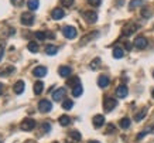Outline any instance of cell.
<instances>
[{
  "instance_id": "6da1fadb",
  "label": "cell",
  "mask_w": 154,
  "mask_h": 143,
  "mask_svg": "<svg viewBox=\"0 0 154 143\" xmlns=\"http://www.w3.org/2000/svg\"><path fill=\"white\" fill-rule=\"evenodd\" d=\"M38 109L42 113H47V112H50L52 109V102L48 101V99H41L38 102Z\"/></svg>"
},
{
  "instance_id": "7a4b0ae2",
  "label": "cell",
  "mask_w": 154,
  "mask_h": 143,
  "mask_svg": "<svg viewBox=\"0 0 154 143\" xmlns=\"http://www.w3.org/2000/svg\"><path fill=\"white\" fill-rule=\"evenodd\" d=\"M139 30V24H136V23H129V24H126L125 27H123V36H131V34H134L136 31Z\"/></svg>"
},
{
  "instance_id": "3957f363",
  "label": "cell",
  "mask_w": 154,
  "mask_h": 143,
  "mask_svg": "<svg viewBox=\"0 0 154 143\" xmlns=\"http://www.w3.org/2000/svg\"><path fill=\"white\" fill-rule=\"evenodd\" d=\"M62 34L65 36V38H68V40H74L75 37H76V28L72 27V26H66V27L62 28Z\"/></svg>"
},
{
  "instance_id": "277c9868",
  "label": "cell",
  "mask_w": 154,
  "mask_h": 143,
  "mask_svg": "<svg viewBox=\"0 0 154 143\" xmlns=\"http://www.w3.org/2000/svg\"><path fill=\"white\" fill-rule=\"evenodd\" d=\"M34 23V14L31 11H24L21 14V24L24 26H31Z\"/></svg>"
},
{
  "instance_id": "5b68a950",
  "label": "cell",
  "mask_w": 154,
  "mask_h": 143,
  "mask_svg": "<svg viewBox=\"0 0 154 143\" xmlns=\"http://www.w3.org/2000/svg\"><path fill=\"white\" fill-rule=\"evenodd\" d=\"M35 120L31 119V118H27V119H24L21 122V129L26 130V132H30V130H33L35 128Z\"/></svg>"
},
{
  "instance_id": "8992f818",
  "label": "cell",
  "mask_w": 154,
  "mask_h": 143,
  "mask_svg": "<svg viewBox=\"0 0 154 143\" xmlns=\"http://www.w3.org/2000/svg\"><path fill=\"white\" fill-rule=\"evenodd\" d=\"M116 105H117L116 99H113V98H106L105 102H103V109H105V112H110L116 108Z\"/></svg>"
},
{
  "instance_id": "52a82bcc",
  "label": "cell",
  "mask_w": 154,
  "mask_h": 143,
  "mask_svg": "<svg viewBox=\"0 0 154 143\" xmlns=\"http://www.w3.org/2000/svg\"><path fill=\"white\" fill-rule=\"evenodd\" d=\"M65 94H66L65 88H58V89H55V91L52 92V99L57 102H60L65 98Z\"/></svg>"
},
{
  "instance_id": "ba28073f",
  "label": "cell",
  "mask_w": 154,
  "mask_h": 143,
  "mask_svg": "<svg viewBox=\"0 0 154 143\" xmlns=\"http://www.w3.org/2000/svg\"><path fill=\"white\" fill-rule=\"evenodd\" d=\"M82 16L88 23H96V20H98V13L96 11H82Z\"/></svg>"
},
{
  "instance_id": "9c48e42d",
  "label": "cell",
  "mask_w": 154,
  "mask_h": 143,
  "mask_svg": "<svg viewBox=\"0 0 154 143\" xmlns=\"http://www.w3.org/2000/svg\"><path fill=\"white\" fill-rule=\"evenodd\" d=\"M133 44H134V47L137 48V50H144L146 47L149 46V41H147V38L146 37H137Z\"/></svg>"
},
{
  "instance_id": "30bf717a",
  "label": "cell",
  "mask_w": 154,
  "mask_h": 143,
  "mask_svg": "<svg viewBox=\"0 0 154 143\" xmlns=\"http://www.w3.org/2000/svg\"><path fill=\"white\" fill-rule=\"evenodd\" d=\"M33 75L34 77H37V78H42V77H45V75H47V68H45V67H42V65L35 67V68L33 69Z\"/></svg>"
},
{
  "instance_id": "8fae6325",
  "label": "cell",
  "mask_w": 154,
  "mask_h": 143,
  "mask_svg": "<svg viewBox=\"0 0 154 143\" xmlns=\"http://www.w3.org/2000/svg\"><path fill=\"white\" fill-rule=\"evenodd\" d=\"M92 123H94V126L96 128V129L102 128L103 125H105V116L103 115H95L94 119H92Z\"/></svg>"
},
{
  "instance_id": "7c38bea8",
  "label": "cell",
  "mask_w": 154,
  "mask_h": 143,
  "mask_svg": "<svg viewBox=\"0 0 154 143\" xmlns=\"http://www.w3.org/2000/svg\"><path fill=\"white\" fill-rule=\"evenodd\" d=\"M24 89H26V84H24V81H17V82L14 84V87H13L14 94L20 95V94L24 92Z\"/></svg>"
},
{
  "instance_id": "4fadbf2b",
  "label": "cell",
  "mask_w": 154,
  "mask_h": 143,
  "mask_svg": "<svg viewBox=\"0 0 154 143\" xmlns=\"http://www.w3.org/2000/svg\"><path fill=\"white\" fill-rule=\"evenodd\" d=\"M127 94H129V89H127L126 85H119L116 88V95L117 98H126Z\"/></svg>"
},
{
  "instance_id": "5bb4252c",
  "label": "cell",
  "mask_w": 154,
  "mask_h": 143,
  "mask_svg": "<svg viewBox=\"0 0 154 143\" xmlns=\"http://www.w3.org/2000/svg\"><path fill=\"white\" fill-rule=\"evenodd\" d=\"M51 16H52V19L54 20H61L64 16H65V11H64L62 9H58V7H57V9H54L51 11Z\"/></svg>"
},
{
  "instance_id": "9a60e30c",
  "label": "cell",
  "mask_w": 154,
  "mask_h": 143,
  "mask_svg": "<svg viewBox=\"0 0 154 143\" xmlns=\"http://www.w3.org/2000/svg\"><path fill=\"white\" fill-rule=\"evenodd\" d=\"M109 77H106V75H99V78H98V85L100 88H106L107 85H109Z\"/></svg>"
},
{
  "instance_id": "2e32d148",
  "label": "cell",
  "mask_w": 154,
  "mask_h": 143,
  "mask_svg": "<svg viewBox=\"0 0 154 143\" xmlns=\"http://www.w3.org/2000/svg\"><path fill=\"white\" fill-rule=\"evenodd\" d=\"M71 72H72V69H71L69 67H66V65H62V67L58 69V74H60L61 77H64V78H65V77H69Z\"/></svg>"
},
{
  "instance_id": "e0dca14e",
  "label": "cell",
  "mask_w": 154,
  "mask_h": 143,
  "mask_svg": "<svg viewBox=\"0 0 154 143\" xmlns=\"http://www.w3.org/2000/svg\"><path fill=\"white\" fill-rule=\"evenodd\" d=\"M33 89H34V94H35V95H41L42 91H44V84H42V81H37V82L34 84Z\"/></svg>"
},
{
  "instance_id": "ac0fdd59",
  "label": "cell",
  "mask_w": 154,
  "mask_h": 143,
  "mask_svg": "<svg viewBox=\"0 0 154 143\" xmlns=\"http://www.w3.org/2000/svg\"><path fill=\"white\" fill-rule=\"evenodd\" d=\"M146 113H147V108H143L140 112H137L134 115V120L136 122H140V120H143L146 118Z\"/></svg>"
},
{
  "instance_id": "d6986e66",
  "label": "cell",
  "mask_w": 154,
  "mask_h": 143,
  "mask_svg": "<svg viewBox=\"0 0 154 143\" xmlns=\"http://www.w3.org/2000/svg\"><path fill=\"white\" fill-rule=\"evenodd\" d=\"M58 122H60L61 126H68V125L71 123V118L68 115H61L60 119H58Z\"/></svg>"
},
{
  "instance_id": "ffe728a7",
  "label": "cell",
  "mask_w": 154,
  "mask_h": 143,
  "mask_svg": "<svg viewBox=\"0 0 154 143\" xmlns=\"http://www.w3.org/2000/svg\"><path fill=\"white\" fill-rule=\"evenodd\" d=\"M130 123H131V120L129 119V118H123V119H120V122H119V126H120L122 129H129V128H130Z\"/></svg>"
},
{
  "instance_id": "44dd1931",
  "label": "cell",
  "mask_w": 154,
  "mask_h": 143,
  "mask_svg": "<svg viewBox=\"0 0 154 143\" xmlns=\"http://www.w3.org/2000/svg\"><path fill=\"white\" fill-rule=\"evenodd\" d=\"M82 92H84V88H82V85H76V87L72 88V95H74L75 98H78L82 95Z\"/></svg>"
},
{
  "instance_id": "7402d4cb",
  "label": "cell",
  "mask_w": 154,
  "mask_h": 143,
  "mask_svg": "<svg viewBox=\"0 0 154 143\" xmlns=\"http://www.w3.org/2000/svg\"><path fill=\"white\" fill-rule=\"evenodd\" d=\"M27 6H28V9L31 10V11H34V10L38 9L40 2H38V0H28V2H27Z\"/></svg>"
},
{
  "instance_id": "603a6c76",
  "label": "cell",
  "mask_w": 154,
  "mask_h": 143,
  "mask_svg": "<svg viewBox=\"0 0 154 143\" xmlns=\"http://www.w3.org/2000/svg\"><path fill=\"white\" fill-rule=\"evenodd\" d=\"M113 57H115L116 60L123 58V50H122L120 47H115V48H113Z\"/></svg>"
},
{
  "instance_id": "cb8c5ba5",
  "label": "cell",
  "mask_w": 154,
  "mask_h": 143,
  "mask_svg": "<svg viewBox=\"0 0 154 143\" xmlns=\"http://www.w3.org/2000/svg\"><path fill=\"white\" fill-rule=\"evenodd\" d=\"M45 52H47L48 56H55L57 52H58V48L55 46H47L45 47Z\"/></svg>"
},
{
  "instance_id": "d4e9b609",
  "label": "cell",
  "mask_w": 154,
  "mask_h": 143,
  "mask_svg": "<svg viewBox=\"0 0 154 143\" xmlns=\"http://www.w3.org/2000/svg\"><path fill=\"white\" fill-rule=\"evenodd\" d=\"M27 48H28L30 52H37L38 51V44L35 41H30L28 43V46H27Z\"/></svg>"
},
{
  "instance_id": "484cf974",
  "label": "cell",
  "mask_w": 154,
  "mask_h": 143,
  "mask_svg": "<svg viewBox=\"0 0 154 143\" xmlns=\"http://www.w3.org/2000/svg\"><path fill=\"white\" fill-rule=\"evenodd\" d=\"M11 72H14V67H11V65L5 67V69H0V75H9Z\"/></svg>"
},
{
  "instance_id": "4316f807",
  "label": "cell",
  "mask_w": 154,
  "mask_h": 143,
  "mask_svg": "<svg viewBox=\"0 0 154 143\" xmlns=\"http://www.w3.org/2000/svg\"><path fill=\"white\" fill-rule=\"evenodd\" d=\"M72 106H74V102L71 101V99H65V101L62 102V108H64L65 111H69V109H72Z\"/></svg>"
},
{
  "instance_id": "83f0119b",
  "label": "cell",
  "mask_w": 154,
  "mask_h": 143,
  "mask_svg": "<svg viewBox=\"0 0 154 143\" xmlns=\"http://www.w3.org/2000/svg\"><path fill=\"white\" fill-rule=\"evenodd\" d=\"M68 85H69V87H72V88L76 87V85H81L79 78H78V77H72V78L68 81Z\"/></svg>"
},
{
  "instance_id": "f1b7e54d",
  "label": "cell",
  "mask_w": 154,
  "mask_h": 143,
  "mask_svg": "<svg viewBox=\"0 0 154 143\" xmlns=\"http://www.w3.org/2000/svg\"><path fill=\"white\" fill-rule=\"evenodd\" d=\"M141 3H143V0H131L130 3H129V9H130V10L136 9V7L141 6Z\"/></svg>"
},
{
  "instance_id": "f546056e",
  "label": "cell",
  "mask_w": 154,
  "mask_h": 143,
  "mask_svg": "<svg viewBox=\"0 0 154 143\" xmlns=\"http://www.w3.org/2000/svg\"><path fill=\"white\" fill-rule=\"evenodd\" d=\"M69 136L74 139V140H76V142H79L81 139H82V136H81V133L78 132V130H72V132L69 133Z\"/></svg>"
},
{
  "instance_id": "4dcf8cb0",
  "label": "cell",
  "mask_w": 154,
  "mask_h": 143,
  "mask_svg": "<svg viewBox=\"0 0 154 143\" xmlns=\"http://www.w3.org/2000/svg\"><path fill=\"white\" fill-rule=\"evenodd\" d=\"M99 65H100V58H95V60L91 62V68H92V69H98Z\"/></svg>"
},
{
  "instance_id": "1f68e13d",
  "label": "cell",
  "mask_w": 154,
  "mask_h": 143,
  "mask_svg": "<svg viewBox=\"0 0 154 143\" xmlns=\"http://www.w3.org/2000/svg\"><path fill=\"white\" fill-rule=\"evenodd\" d=\"M60 2L64 7H71V6H74V0H60Z\"/></svg>"
},
{
  "instance_id": "d6a6232c",
  "label": "cell",
  "mask_w": 154,
  "mask_h": 143,
  "mask_svg": "<svg viewBox=\"0 0 154 143\" xmlns=\"http://www.w3.org/2000/svg\"><path fill=\"white\" fill-rule=\"evenodd\" d=\"M34 34H35V37H37L38 40H44V38L47 37V36H45V33H42V31H35Z\"/></svg>"
},
{
  "instance_id": "836d02e7",
  "label": "cell",
  "mask_w": 154,
  "mask_h": 143,
  "mask_svg": "<svg viewBox=\"0 0 154 143\" xmlns=\"http://www.w3.org/2000/svg\"><path fill=\"white\" fill-rule=\"evenodd\" d=\"M11 2V5L16 6V7H20V6L24 3V0H10Z\"/></svg>"
},
{
  "instance_id": "e575fe53",
  "label": "cell",
  "mask_w": 154,
  "mask_h": 143,
  "mask_svg": "<svg viewBox=\"0 0 154 143\" xmlns=\"http://www.w3.org/2000/svg\"><path fill=\"white\" fill-rule=\"evenodd\" d=\"M88 3L94 7H98V6H100V0H88Z\"/></svg>"
},
{
  "instance_id": "d590c367",
  "label": "cell",
  "mask_w": 154,
  "mask_h": 143,
  "mask_svg": "<svg viewBox=\"0 0 154 143\" xmlns=\"http://www.w3.org/2000/svg\"><path fill=\"white\" fill-rule=\"evenodd\" d=\"M3 54H5V43L0 41V61L3 58Z\"/></svg>"
},
{
  "instance_id": "8d00e7d4",
  "label": "cell",
  "mask_w": 154,
  "mask_h": 143,
  "mask_svg": "<svg viewBox=\"0 0 154 143\" xmlns=\"http://www.w3.org/2000/svg\"><path fill=\"white\" fill-rule=\"evenodd\" d=\"M141 16H143V17H146V19H149L150 16H151V14H150V10L149 9H143V11H141Z\"/></svg>"
},
{
  "instance_id": "74e56055",
  "label": "cell",
  "mask_w": 154,
  "mask_h": 143,
  "mask_svg": "<svg viewBox=\"0 0 154 143\" xmlns=\"http://www.w3.org/2000/svg\"><path fill=\"white\" fill-rule=\"evenodd\" d=\"M115 132V125H107V128H106V133H113Z\"/></svg>"
},
{
  "instance_id": "f35d334b",
  "label": "cell",
  "mask_w": 154,
  "mask_h": 143,
  "mask_svg": "<svg viewBox=\"0 0 154 143\" xmlns=\"http://www.w3.org/2000/svg\"><path fill=\"white\" fill-rule=\"evenodd\" d=\"M42 130H44V132H50V130H51L50 123H44V125H42Z\"/></svg>"
},
{
  "instance_id": "ab89813d",
  "label": "cell",
  "mask_w": 154,
  "mask_h": 143,
  "mask_svg": "<svg viewBox=\"0 0 154 143\" xmlns=\"http://www.w3.org/2000/svg\"><path fill=\"white\" fill-rule=\"evenodd\" d=\"M144 136H146V132H141V133L137 135V138H136V139H137V140H141V139L144 138Z\"/></svg>"
},
{
  "instance_id": "60d3db41",
  "label": "cell",
  "mask_w": 154,
  "mask_h": 143,
  "mask_svg": "<svg viewBox=\"0 0 154 143\" xmlns=\"http://www.w3.org/2000/svg\"><path fill=\"white\" fill-rule=\"evenodd\" d=\"M45 36H47L48 38H51V40H54V38H55V36H54L52 33H45Z\"/></svg>"
},
{
  "instance_id": "b9f144b4",
  "label": "cell",
  "mask_w": 154,
  "mask_h": 143,
  "mask_svg": "<svg viewBox=\"0 0 154 143\" xmlns=\"http://www.w3.org/2000/svg\"><path fill=\"white\" fill-rule=\"evenodd\" d=\"M125 46H126V50H129V51L131 50V44H130V43H126Z\"/></svg>"
},
{
  "instance_id": "7bdbcfd3",
  "label": "cell",
  "mask_w": 154,
  "mask_h": 143,
  "mask_svg": "<svg viewBox=\"0 0 154 143\" xmlns=\"http://www.w3.org/2000/svg\"><path fill=\"white\" fill-rule=\"evenodd\" d=\"M149 130V132H151V133L154 135V125H151V128H150V129H147Z\"/></svg>"
},
{
  "instance_id": "ee69618b",
  "label": "cell",
  "mask_w": 154,
  "mask_h": 143,
  "mask_svg": "<svg viewBox=\"0 0 154 143\" xmlns=\"http://www.w3.org/2000/svg\"><path fill=\"white\" fill-rule=\"evenodd\" d=\"M3 92V84H0V94Z\"/></svg>"
},
{
  "instance_id": "f6af8a7d",
  "label": "cell",
  "mask_w": 154,
  "mask_h": 143,
  "mask_svg": "<svg viewBox=\"0 0 154 143\" xmlns=\"http://www.w3.org/2000/svg\"><path fill=\"white\" fill-rule=\"evenodd\" d=\"M88 143H99V142H98V140H89Z\"/></svg>"
},
{
  "instance_id": "bcb514c9",
  "label": "cell",
  "mask_w": 154,
  "mask_h": 143,
  "mask_svg": "<svg viewBox=\"0 0 154 143\" xmlns=\"http://www.w3.org/2000/svg\"><path fill=\"white\" fill-rule=\"evenodd\" d=\"M151 97L154 98V89H153V91H151Z\"/></svg>"
},
{
  "instance_id": "7dc6e473",
  "label": "cell",
  "mask_w": 154,
  "mask_h": 143,
  "mask_svg": "<svg viewBox=\"0 0 154 143\" xmlns=\"http://www.w3.org/2000/svg\"><path fill=\"white\" fill-rule=\"evenodd\" d=\"M153 77H154V72H153Z\"/></svg>"
}]
</instances>
